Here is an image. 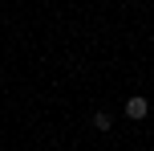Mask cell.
Here are the masks:
<instances>
[{
    "instance_id": "cell-1",
    "label": "cell",
    "mask_w": 154,
    "mask_h": 151,
    "mask_svg": "<svg viewBox=\"0 0 154 151\" xmlns=\"http://www.w3.org/2000/svg\"><path fill=\"white\" fill-rule=\"evenodd\" d=\"M146 110H150V106H146V98H142V94H134L130 102H126V119H134V123L146 119Z\"/></svg>"
},
{
    "instance_id": "cell-2",
    "label": "cell",
    "mask_w": 154,
    "mask_h": 151,
    "mask_svg": "<svg viewBox=\"0 0 154 151\" xmlns=\"http://www.w3.org/2000/svg\"><path fill=\"white\" fill-rule=\"evenodd\" d=\"M109 123H114V119H109L106 110H97V114H93V127H97V131H109Z\"/></svg>"
}]
</instances>
